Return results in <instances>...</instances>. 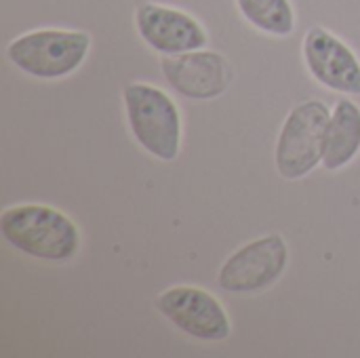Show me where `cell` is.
<instances>
[{
	"instance_id": "obj_5",
	"label": "cell",
	"mask_w": 360,
	"mask_h": 358,
	"mask_svg": "<svg viewBox=\"0 0 360 358\" xmlns=\"http://www.w3.org/2000/svg\"><path fill=\"white\" fill-rule=\"evenodd\" d=\"M289 266V245L283 234H266L238 247L219 268L217 285L226 293L251 295L274 287Z\"/></svg>"
},
{
	"instance_id": "obj_1",
	"label": "cell",
	"mask_w": 360,
	"mask_h": 358,
	"mask_svg": "<svg viewBox=\"0 0 360 358\" xmlns=\"http://www.w3.org/2000/svg\"><path fill=\"white\" fill-rule=\"evenodd\" d=\"M0 234L15 251L49 264L74 260L82 245L74 219L40 203L6 207L0 215Z\"/></svg>"
},
{
	"instance_id": "obj_3",
	"label": "cell",
	"mask_w": 360,
	"mask_h": 358,
	"mask_svg": "<svg viewBox=\"0 0 360 358\" xmlns=\"http://www.w3.org/2000/svg\"><path fill=\"white\" fill-rule=\"evenodd\" d=\"M91 51V36L82 30L40 27L15 36L6 44L8 61L30 78L61 80L72 76Z\"/></svg>"
},
{
	"instance_id": "obj_9",
	"label": "cell",
	"mask_w": 360,
	"mask_h": 358,
	"mask_svg": "<svg viewBox=\"0 0 360 358\" xmlns=\"http://www.w3.org/2000/svg\"><path fill=\"white\" fill-rule=\"evenodd\" d=\"M160 70L175 93L196 101L219 97L234 78L230 61L221 53L207 49L165 55Z\"/></svg>"
},
{
	"instance_id": "obj_7",
	"label": "cell",
	"mask_w": 360,
	"mask_h": 358,
	"mask_svg": "<svg viewBox=\"0 0 360 358\" xmlns=\"http://www.w3.org/2000/svg\"><path fill=\"white\" fill-rule=\"evenodd\" d=\"M135 30L162 57L205 49L209 42L207 30L194 15L160 2H141L135 8Z\"/></svg>"
},
{
	"instance_id": "obj_2",
	"label": "cell",
	"mask_w": 360,
	"mask_h": 358,
	"mask_svg": "<svg viewBox=\"0 0 360 358\" xmlns=\"http://www.w3.org/2000/svg\"><path fill=\"white\" fill-rule=\"evenodd\" d=\"M133 139L154 158L173 162L181 152L184 120L175 99L156 84L129 82L122 91Z\"/></svg>"
},
{
	"instance_id": "obj_6",
	"label": "cell",
	"mask_w": 360,
	"mask_h": 358,
	"mask_svg": "<svg viewBox=\"0 0 360 358\" xmlns=\"http://www.w3.org/2000/svg\"><path fill=\"white\" fill-rule=\"evenodd\" d=\"M154 306L171 325L194 340L224 342L232 335V321L224 304L202 287H169L158 293Z\"/></svg>"
},
{
	"instance_id": "obj_4",
	"label": "cell",
	"mask_w": 360,
	"mask_h": 358,
	"mask_svg": "<svg viewBox=\"0 0 360 358\" xmlns=\"http://www.w3.org/2000/svg\"><path fill=\"white\" fill-rule=\"evenodd\" d=\"M329 118L331 110L321 99H306L287 114L274 148V165L283 179H304L323 165Z\"/></svg>"
},
{
	"instance_id": "obj_11",
	"label": "cell",
	"mask_w": 360,
	"mask_h": 358,
	"mask_svg": "<svg viewBox=\"0 0 360 358\" xmlns=\"http://www.w3.org/2000/svg\"><path fill=\"white\" fill-rule=\"evenodd\" d=\"M243 19L255 30L285 38L295 32V8L291 0H234Z\"/></svg>"
},
{
	"instance_id": "obj_10",
	"label": "cell",
	"mask_w": 360,
	"mask_h": 358,
	"mask_svg": "<svg viewBox=\"0 0 360 358\" xmlns=\"http://www.w3.org/2000/svg\"><path fill=\"white\" fill-rule=\"evenodd\" d=\"M360 154V106L344 97L335 101L325 133L323 167L340 171Z\"/></svg>"
},
{
	"instance_id": "obj_8",
	"label": "cell",
	"mask_w": 360,
	"mask_h": 358,
	"mask_svg": "<svg viewBox=\"0 0 360 358\" xmlns=\"http://www.w3.org/2000/svg\"><path fill=\"white\" fill-rule=\"evenodd\" d=\"M304 63L325 89L342 95H360L359 55L331 30L314 25L304 36Z\"/></svg>"
}]
</instances>
